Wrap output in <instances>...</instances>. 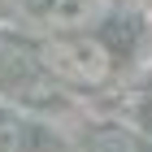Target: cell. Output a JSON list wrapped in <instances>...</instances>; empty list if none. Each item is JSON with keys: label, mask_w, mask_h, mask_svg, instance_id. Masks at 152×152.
Returning <instances> with one entry per match:
<instances>
[{"label": "cell", "mask_w": 152, "mask_h": 152, "mask_svg": "<svg viewBox=\"0 0 152 152\" xmlns=\"http://www.w3.org/2000/svg\"><path fill=\"white\" fill-rule=\"evenodd\" d=\"M113 13V0H44V26L52 31H91Z\"/></svg>", "instance_id": "cell-2"}, {"label": "cell", "mask_w": 152, "mask_h": 152, "mask_svg": "<svg viewBox=\"0 0 152 152\" xmlns=\"http://www.w3.org/2000/svg\"><path fill=\"white\" fill-rule=\"evenodd\" d=\"M83 152H148V148H143L130 130H122V126H100V130L87 135Z\"/></svg>", "instance_id": "cell-3"}, {"label": "cell", "mask_w": 152, "mask_h": 152, "mask_svg": "<svg viewBox=\"0 0 152 152\" xmlns=\"http://www.w3.org/2000/svg\"><path fill=\"white\" fill-rule=\"evenodd\" d=\"M39 65L70 87H100L113 78V52L91 31H52L39 48Z\"/></svg>", "instance_id": "cell-1"}]
</instances>
